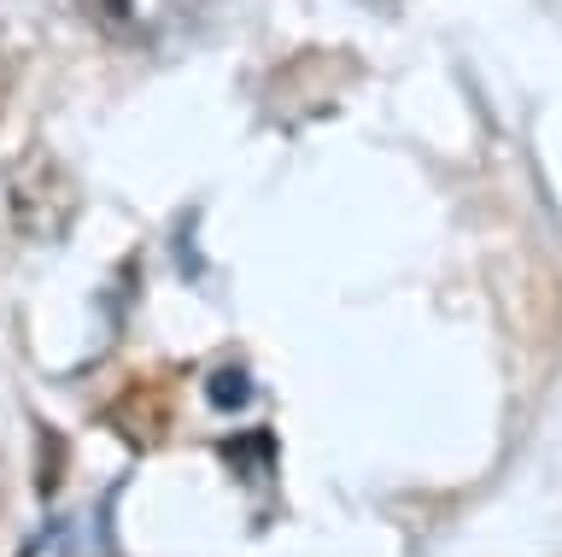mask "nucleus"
Returning <instances> with one entry per match:
<instances>
[{"label":"nucleus","instance_id":"1","mask_svg":"<svg viewBox=\"0 0 562 557\" xmlns=\"http://www.w3.org/2000/svg\"><path fill=\"white\" fill-rule=\"evenodd\" d=\"M7 218L24 241H65L77 223V182L47 147L18 153L7 170Z\"/></svg>","mask_w":562,"mask_h":557},{"label":"nucleus","instance_id":"2","mask_svg":"<svg viewBox=\"0 0 562 557\" xmlns=\"http://www.w3.org/2000/svg\"><path fill=\"white\" fill-rule=\"evenodd\" d=\"M246 399V376L240 370H217L211 376V405H240Z\"/></svg>","mask_w":562,"mask_h":557},{"label":"nucleus","instance_id":"3","mask_svg":"<svg viewBox=\"0 0 562 557\" xmlns=\"http://www.w3.org/2000/svg\"><path fill=\"white\" fill-rule=\"evenodd\" d=\"M0 94H7V71H0ZM0 107H7V100H0Z\"/></svg>","mask_w":562,"mask_h":557}]
</instances>
